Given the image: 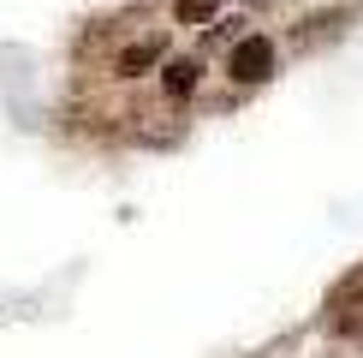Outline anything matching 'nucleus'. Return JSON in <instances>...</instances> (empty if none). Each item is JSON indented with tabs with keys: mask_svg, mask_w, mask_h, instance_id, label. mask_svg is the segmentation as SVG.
<instances>
[{
	"mask_svg": "<svg viewBox=\"0 0 363 358\" xmlns=\"http://www.w3.org/2000/svg\"><path fill=\"white\" fill-rule=\"evenodd\" d=\"M268 72H274V42L245 36V42L233 48V78H238V84H262Z\"/></svg>",
	"mask_w": 363,
	"mask_h": 358,
	"instance_id": "f257e3e1",
	"label": "nucleus"
},
{
	"mask_svg": "<svg viewBox=\"0 0 363 358\" xmlns=\"http://www.w3.org/2000/svg\"><path fill=\"white\" fill-rule=\"evenodd\" d=\"M155 54H161L155 42H138V48H125V60H119V72H143V66H149Z\"/></svg>",
	"mask_w": 363,
	"mask_h": 358,
	"instance_id": "20e7f679",
	"label": "nucleus"
},
{
	"mask_svg": "<svg viewBox=\"0 0 363 358\" xmlns=\"http://www.w3.org/2000/svg\"><path fill=\"white\" fill-rule=\"evenodd\" d=\"M191 84H196V66H191V60H173V66H167V90H173V96H185Z\"/></svg>",
	"mask_w": 363,
	"mask_h": 358,
	"instance_id": "7ed1b4c3",
	"label": "nucleus"
},
{
	"mask_svg": "<svg viewBox=\"0 0 363 358\" xmlns=\"http://www.w3.org/2000/svg\"><path fill=\"white\" fill-rule=\"evenodd\" d=\"M215 12H220V0H179L173 18H179V24H208Z\"/></svg>",
	"mask_w": 363,
	"mask_h": 358,
	"instance_id": "f03ea898",
	"label": "nucleus"
}]
</instances>
